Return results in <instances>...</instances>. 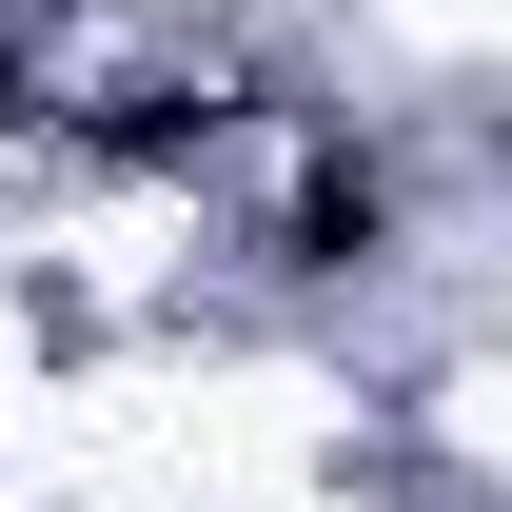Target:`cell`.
<instances>
[{"mask_svg":"<svg viewBox=\"0 0 512 512\" xmlns=\"http://www.w3.org/2000/svg\"><path fill=\"white\" fill-rule=\"evenodd\" d=\"M0 119H20V79H0Z\"/></svg>","mask_w":512,"mask_h":512,"instance_id":"2","label":"cell"},{"mask_svg":"<svg viewBox=\"0 0 512 512\" xmlns=\"http://www.w3.org/2000/svg\"><path fill=\"white\" fill-rule=\"evenodd\" d=\"M375 237H394V178L375 158H316V178H296V256L335 276V256H375Z\"/></svg>","mask_w":512,"mask_h":512,"instance_id":"1","label":"cell"}]
</instances>
